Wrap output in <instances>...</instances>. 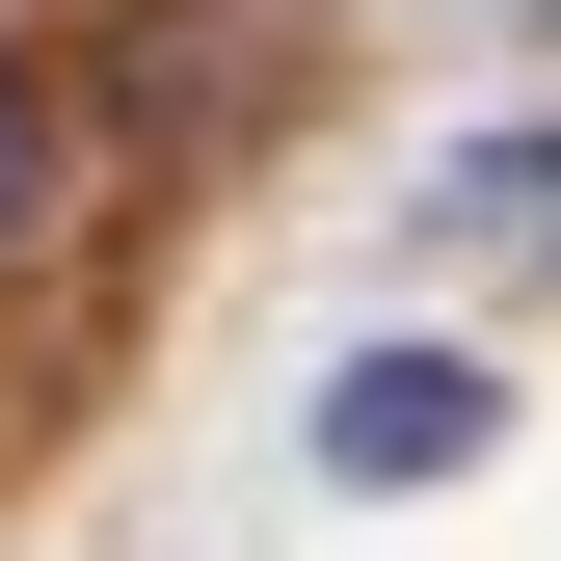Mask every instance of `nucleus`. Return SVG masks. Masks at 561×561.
Listing matches in <instances>:
<instances>
[{"label": "nucleus", "mask_w": 561, "mask_h": 561, "mask_svg": "<svg viewBox=\"0 0 561 561\" xmlns=\"http://www.w3.org/2000/svg\"><path fill=\"white\" fill-rule=\"evenodd\" d=\"M508 401H481V347H347L321 375V481H455Z\"/></svg>", "instance_id": "obj_1"}, {"label": "nucleus", "mask_w": 561, "mask_h": 561, "mask_svg": "<svg viewBox=\"0 0 561 561\" xmlns=\"http://www.w3.org/2000/svg\"><path fill=\"white\" fill-rule=\"evenodd\" d=\"M54 241H81V81L0 54V267H54Z\"/></svg>", "instance_id": "obj_2"}, {"label": "nucleus", "mask_w": 561, "mask_h": 561, "mask_svg": "<svg viewBox=\"0 0 561 561\" xmlns=\"http://www.w3.org/2000/svg\"><path fill=\"white\" fill-rule=\"evenodd\" d=\"M428 215H455V241H561V134H481V161L428 187Z\"/></svg>", "instance_id": "obj_3"}]
</instances>
